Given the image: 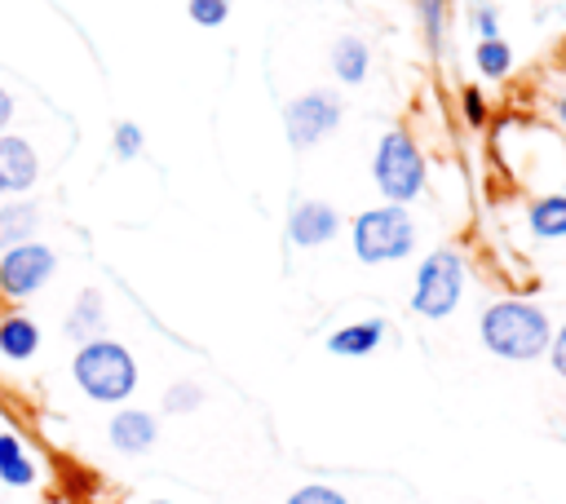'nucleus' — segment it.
Returning a JSON list of instances; mask_svg holds the SVG:
<instances>
[{
    "label": "nucleus",
    "instance_id": "nucleus-1",
    "mask_svg": "<svg viewBox=\"0 0 566 504\" xmlns=\"http://www.w3.org/2000/svg\"><path fill=\"white\" fill-rule=\"evenodd\" d=\"M478 336H482V345H486L495 358L535 363V358L548 354L553 323H548L544 305H531V301H522V296H504V301H495V305L482 309Z\"/></svg>",
    "mask_w": 566,
    "mask_h": 504
},
{
    "label": "nucleus",
    "instance_id": "nucleus-2",
    "mask_svg": "<svg viewBox=\"0 0 566 504\" xmlns=\"http://www.w3.org/2000/svg\"><path fill=\"white\" fill-rule=\"evenodd\" d=\"M71 380H75V389L88 402L124 407L137 393L142 371H137V358H133V349L124 340L97 336V340L75 345V354H71Z\"/></svg>",
    "mask_w": 566,
    "mask_h": 504
},
{
    "label": "nucleus",
    "instance_id": "nucleus-3",
    "mask_svg": "<svg viewBox=\"0 0 566 504\" xmlns=\"http://www.w3.org/2000/svg\"><path fill=\"white\" fill-rule=\"evenodd\" d=\"M371 177H376V190L389 199V203H411L420 199L424 190V155L420 146L411 141L407 128H389L380 141H376V155H371Z\"/></svg>",
    "mask_w": 566,
    "mask_h": 504
},
{
    "label": "nucleus",
    "instance_id": "nucleus-4",
    "mask_svg": "<svg viewBox=\"0 0 566 504\" xmlns=\"http://www.w3.org/2000/svg\"><path fill=\"white\" fill-rule=\"evenodd\" d=\"M416 248V221L402 203H380L354 217V252L363 265L402 261Z\"/></svg>",
    "mask_w": 566,
    "mask_h": 504
},
{
    "label": "nucleus",
    "instance_id": "nucleus-5",
    "mask_svg": "<svg viewBox=\"0 0 566 504\" xmlns=\"http://www.w3.org/2000/svg\"><path fill=\"white\" fill-rule=\"evenodd\" d=\"M464 296V261L451 248H438L420 261L416 287H411V309L420 318H447Z\"/></svg>",
    "mask_w": 566,
    "mask_h": 504
},
{
    "label": "nucleus",
    "instance_id": "nucleus-6",
    "mask_svg": "<svg viewBox=\"0 0 566 504\" xmlns=\"http://www.w3.org/2000/svg\"><path fill=\"white\" fill-rule=\"evenodd\" d=\"M340 115H345V102L340 93L332 88H310V93H296L287 106H283V133L296 150H310L318 141H327L336 128H340Z\"/></svg>",
    "mask_w": 566,
    "mask_h": 504
},
{
    "label": "nucleus",
    "instance_id": "nucleus-7",
    "mask_svg": "<svg viewBox=\"0 0 566 504\" xmlns=\"http://www.w3.org/2000/svg\"><path fill=\"white\" fill-rule=\"evenodd\" d=\"M53 274H57V252L40 239L0 252V296L4 301H31L35 292L49 287Z\"/></svg>",
    "mask_w": 566,
    "mask_h": 504
},
{
    "label": "nucleus",
    "instance_id": "nucleus-8",
    "mask_svg": "<svg viewBox=\"0 0 566 504\" xmlns=\"http://www.w3.org/2000/svg\"><path fill=\"white\" fill-rule=\"evenodd\" d=\"M340 234V212L323 199H301L292 212H287V239L296 248H323Z\"/></svg>",
    "mask_w": 566,
    "mask_h": 504
},
{
    "label": "nucleus",
    "instance_id": "nucleus-9",
    "mask_svg": "<svg viewBox=\"0 0 566 504\" xmlns=\"http://www.w3.org/2000/svg\"><path fill=\"white\" fill-rule=\"evenodd\" d=\"M106 442H111L119 455H146V451L159 442V420H155V411L119 407V411L106 420Z\"/></svg>",
    "mask_w": 566,
    "mask_h": 504
},
{
    "label": "nucleus",
    "instance_id": "nucleus-10",
    "mask_svg": "<svg viewBox=\"0 0 566 504\" xmlns=\"http://www.w3.org/2000/svg\"><path fill=\"white\" fill-rule=\"evenodd\" d=\"M40 181V155L27 137L0 133V195H27Z\"/></svg>",
    "mask_w": 566,
    "mask_h": 504
},
{
    "label": "nucleus",
    "instance_id": "nucleus-11",
    "mask_svg": "<svg viewBox=\"0 0 566 504\" xmlns=\"http://www.w3.org/2000/svg\"><path fill=\"white\" fill-rule=\"evenodd\" d=\"M40 323L31 318V314H22V309H9V314H0V358L4 363H31L35 354H40Z\"/></svg>",
    "mask_w": 566,
    "mask_h": 504
},
{
    "label": "nucleus",
    "instance_id": "nucleus-12",
    "mask_svg": "<svg viewBox=\"0 0 566 504\" xmlns=\"http://www.w3.org/2000/svg\"><path fill=\"white\" fill-rule=\"evenodd\" d=\"M40 482V464L31 455V447L13 433V429H0V486L9 491H31Z\"/></svg>",
    "mask_w": 566,
    "mask_h": 504
},
{
    "label": "nucleus",
    "instance_id": "nucleus-13",
    "mask_svg": "<svg viewBox=\"0 0 566 504\" xmlns=\"http://www.w3.org/2000/svg\"><path fill=\"white\" fill-rule=\"evenodd\" d=\"M385 340V318H358V323H345L327 336V354L336 358H367L376 354Z\"/></svg>",
    "mask_w": 566,
    "mask_h": 504
},
{
    "label": "nucleus",
    "instance_id": "nucleus-14",
    "mask_svg": "<svg viewBox=\"0 0 566 504\" xmlns=\"http://www.w3.org/2000/svg\"><path fill=\"white\" fill-rule=\"evenodd\" d=\"M62 327H66V336H71L75 345L106 336V305H102V292H97V287H84V292L75 296V305H71V314H66Z\"/></svg>",
    "mask_w": 566,
    "mask_h": 504
},
{
    "label": "nucleus",
    "instance_id": "nucleus-15",
    "mask_svg": "<svg viewBox=\"0 0 566 504\" xmlns=\"http://www.w3.org/2000/svg\"><path fill=\"white\" fill-rule=\"evenodd\" d=\"M40 234V203L35 199H4L0 203V252L31 243Z\"/></svg>",
    "mask_w": 566,
    "mask_h": 504
},
{
    "label": "nucleus",
    "instance_id": "nucleus-16",
    "mask_svg": "<svg viewBox=\"0 0 566 504\" xmlns=\"http://www.w3.org/2000/svg\"><path fill=\"white\" fill-rule=\"evenodd\" d=\"M367 66H371V53H367V44L358 35H340L332 44V71H336L340 84H349V88L363 84L367 80Z\"/></svg>",
    "mask_w": 566,
    "mask_h": 504
},
{
    "label": "nucleus",
    "instance_id": "nucleus-17",
    "mask_svg": "<svg viewBox=\"0 0 566 504\" xmlns=\"http://www.w3.org/2000/svg\"><path fill=\"white\" fill-rule=\"evenodd\" d=\"M535 239H566V195H539L526 212Z\"/></svg>",
    "mask_w": 566,
    "mask_h": 504
},
{
    "label": "nucleus",
    "instance_id": "nucleus-18",
    "mask_svg": "<svg viewBox=\"0 0 566 504\" xmlns=\"http://www.w3.org/2000/svg\"><path fill=\"white\" fill-rule=\"evenodd\" d=\"M478 71L486 75V80H504L509 71H513V49L495 35V40H478Z\"/></svg>",
    "mask_w": 566,
    "mask_h": 504
},
{
    "label": "nucleus",
    "instance_id": "nucleus-19",
    "mask_svg": "<svg viewBox=\"0 0 566 504\" xmlns=\"http://www.w3.org/2000/svg\"><path fill=\"white\" fill-rule=\"evenodd\" d=\"M111 150H115V159H137L142 150H146V133H142V124H133V119H119L115 128H111Z\"/></svg>",
    "mask_w": 566,
    "mask_h": 504
},
{
    "label": "nucleus",
    "instance_id": "nucleus-20",
    "mask_svg": "<svg viewBox=\"0 0 566 504\" xmlns=\"http://www.w3.org/2000/svg\"><path fill=\"white\" fill-rule=\"evenodd\" d=\"M199 402H203V389H199L195 380H177V385L164 389V411H172V416H186V411H195Z\"/></svg>",
    "mask_w": 566,
    "mask_h": 504
},
{
    "label": "nucleus",
    "instance_id": "nucleus-21",
    "mask_svg": "<svg viewBox=\"0 0 566 504\" xmlns=\"http://www.w3.org/2000/svg\"><path fill=\"white\" fill-rule=\"evenodd\" d=\"M186 13H190L195 27L217 31V27L230 18V0H186Z\"/></svg>",
    "mask_w": 566,
    "mask_h": 504
},
{
    "label": "nucleus",
    "instance_id": "nucleus-22",
    "mask_svg": "<svg viewBox=\"0 0 566 504\" xmlns=\"http://www.w3.org/2000/svg\"><path fill=\"white\" fill-rule=\"evenodd\" d=\"M420 27H424L429 49H442V35H447V0H420Z\"/></svg>",
    "mask_w": 566,
    "mask_h": 504
},
{
    "label": "nucleus",
    "instance_id": "nucleus-23",
    "mask_svg": "<svg viewBox=\"0 0 566 504\" xmlns=\"http://www.w3.org/2000/svg\"><path fill=\"white\" fill-rule=\"evenodd\" d=\"M283 504H349L336 486H327V482H305V486H296Z\"/></svg>",
    "mask_w": 566,
    "mask_h": 504
},
{
    "label": "nucleus",
    "instance_id": "nucleus-24",
    "mask_svg": "<svg viewBox=\"0 0 566 504\" xmlns=\"http://www.w3.org/2000/svg\"><path fill=\"white\" fill-rule=\"evenodd\" d=\"M460 106H464L469 128H482V124H486V102H482V93H478V88H464V93H460Z\"/></svg>",
    "mask_w": 566,
    "mask_h": 504
},
{
    "label": "nucleus",
    "instance_id": "nucleus-25",
    "mask_svg": "<svg viewBox=\"0 0 566 504\" xmlns=\"http://www.w3.org/2000/svg\"><path fill=\"white\" fill-rule=\"evenodd\" d=\"M473 22H478V35H482V40H495V35H500V13H495L491 4H478V9H473Z\"/></svg>",
    "mask_w": 566,
    "mask_h": 504
},
{
    "label": "nucleus",
    "instance_id": "nucleus-26",
    "mask_svg": "<svg viewBox=\"0 0 566 504\" xmlns=\"http://www.w3.org/2000/svg\"><path fill=\"white\" fill-rule=\"evenodd\" d=\"M548 363H553V371L566 380V323L553 332V340H548Z\"/></svg>",
    "mask_w": 566,
    "mask_h": 504
},
{
    "label": "nucleus",
    "instance_id": "nucleus-27",
    "mask_svg": "<svg viewBox=\"0 0 566 504\" xmlns=\"http://www.w3.org/2000/svg\"><path fill=\"white\" fill-rule=\"evenodd\" d=\"M13 111H18V102H13V93L0 84V133H9V124H13Z\"/></svg>",
    "mask_w": 566,
    "mask_h": 504
},
{
    "label": "nucleus",
    "instance_id": "nucleus-28",
    "mask_svg": "<svg viewBox=\"0 0 566 504\" xmlns=\"http://www.w3.org/2000/svg\"><path fill=\"white\" fill-rule=\"evenodd\" d=\"M557 119H562V124H566V93H562V97H557Z\"/></svg>",
    "mask_w": 566,
    "mask_h": 504
},
{
    "label": "nucleus",
    "instance_id": "nucleus-29",
    "mask_svg": "<svg viewBox=\"0 0 566 504\" xmlns=\"http://www.w3.org/2000/svg\"><path fill=\"white\" fill-rule=\"evenodd\" d=\"M146 504H172V500H146Z\"/></svg>",
    "mask_w": 566,
    "mask_h": 504
}]
</instances>
